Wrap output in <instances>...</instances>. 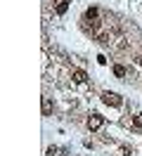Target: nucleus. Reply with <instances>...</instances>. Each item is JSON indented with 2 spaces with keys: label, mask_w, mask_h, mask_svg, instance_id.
Returning <instances> with one entry per match:
<instances>
[{
  "label": "nucleus",
  "mask_w": 142,
  "mask_h": 156,
  "mask_svg": "<svg viewBox=\"0 0 142 156\" xmlns=\"http://www.w3.org/2000/svg\"><path fill=\"white\" fill-rule=\"evenodd\" d=\"M102 102L107 104V107H114V109L123 107V99H121V95H116V92H109V90H104V92H102Z\"/></svg>",
  "instance_id": "nucleus-1"
},
{
  "label": "nucleus",
  "mask_w": 142,
  "mask_h": 156,
  "mask_svg": "<svg viewBox=\"0 0 142 156\" xmlns=\"http://www.w3.org/2000/svg\"><path fill=\"white\" fill-rule=\"evenodd\" d=\"M102 126H104V116H100V114H93V116L88 118V128L90 130H100Z\"/></svg>",
  "instance_id": "nucleus-2"
},
{
  "label": "nucleus",
  "mask_w": 142,
  "mask_h": 156,
  "mask_svg": "<svg viewBox=\"0 0 142 156\" xmlns=\"http://www.w3.org/2000/svg\"><path fill=\"white\" fill-rule=\"evenodd\" d=\"M74 80L76 83H85V80H88V73H85L83 69H76L74 71Z\"/></svg>",
  "instance_id": "nucleus-3"
},
{
  "label": "nucleus",
  "mask_w": 142,
  "mask_h": 156,
  "mask_svg": "<svg viewBox=\"0 0 142 156\" xmlns=\"http://www.w3.org/2000/svg\"><path fill=\"white\" fill-rule=\"evenodd\" d=\"M97 17H100V10H97V7H88V10H85V19H97Z\"/></svg>",
  "instance_id": "nucleus-4"
},
{
  "label": "nucleus",
  "mask_w": 142,
  "mask_h": 156,
  "mask_svg": "<svg viewBox=\"0 0 142 156\" xmlns=\"http://www.w3.org/2000/svg\"><path fill=\"white\" fill-rule=\"evenodd\" d=\"M50 114H52V102H50V99H43V116H50Z\"/></svg>",
  "instance_id": "nucleus-5"
},
{
  "label": "nucleus",
  "mask_w": 142,
  "mask_h": 156,
  "mask_svg": "<svg viewBox=\"0 0 142 156\" xmlns=\"http://www.w3.org/2000/svg\"><path fill=\"white\" fill-rule=\"evenodd\" d=\"M66 10H69V2L59 0V2H57V14H66Z\"/></svg>",
  "instance_id": "nucleus-6"
},
{
  "label": "nucleus",
  "mask_w": 142,
  "mask_h": 156,
  "mask_svg": "<svg viewBox=\"0 0 142 156\" xmlns=\"http://www.w3.org/2000/svg\"><path fill=\"white\" fill-rule=\"evenodd\" d=\"M133 128H135V130H142V114H137V116L133 118Z\"/></svg>",
  "instance_id": "nucleus-7"
},
{
  "label": "nucleus",
  "mask_w": 142,
  "mask_h": 156,
  "mask_svg": "<svg viewBox=\"0 0 142 156\" xmlns=\"http://www.w3.org/2000/svg\"><path fill=\"white\" fill-rule=\"evenodd\" d=\"M114 76H118V78H123V76H126V69H123L121 64H116V66H114Z\"/></svg>",
  "instance_id": "nucleus-8"
},
{
  "label": "nucleus",
  "mask_w": 142,
  "mask_h": 156,
  "mask_svg": "<svg viewBox=\"0 0 142 156\" xmlns=\"http://www.w3.org/2000/svg\"><path fill=\"white\" fill-rule=\"evenodd\" d=\"M97 64H102V66H104V64H107V57H104V55H97Z\"/></svg>",
  "instance_id": "nucleus-9"
}]
</instances>
